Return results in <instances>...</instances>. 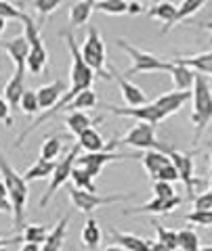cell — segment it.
<instances>
[{
  "label": "cell",
  "instance_id": "6da1fadb",
  "mask_svg": "<svg viewBox=\"0 0 212 251\" xmlns=\"http://www.w3.org/2000/svg\"><path fill=\"white\" fill-rule=\"evenodd\" d=\"M0 176H2L6 191H9V197L13 203V228H21L23 226V218H26V205L30 199V191H28V182L23 174H17L9 159L4 157L2 149H0Z\"/></svg>",
  "mask_w": 212,
  "mask_h": 251
},
{
  "label": "cell",
  "instance_id": "7a4b0ae2",
  "mask_svg": "<svg viewBox=\"0 0 212 251\" xmlns=\"http://www.w3.org/2000/svg\"><path fill=\"white\" fill-rule=\"evenodd\" d=\"M191 100H193V111H191V124L195 128V136L193 140L200 143V136L204 134V130L212 124V88L206 80V75L195 77L193 84V92H191Z\"/></svg>",
  "mask_w": 212,
  "mask_h": 251
},
{
  "label": "cell",
  "instance_id": "3957f363",
  "mask_svg": "<svg viewBox=\"0 0 212 251\" xmlns=\"http://www.w3.org/2000/svg\"><path fill=\"white\" fill-rule=\"evenodd\" d=\"M116 46L120 50H124L130 57L132 65L128 67V72L124 74L130 80L132 75H141V74H155V72H168L172 69V63L170 61H164L162 57L158 54H151L147 50H141L137 46H132L128 40H124V38H116Z\"/></svg>",
  "mask_w": 212,
  "mask_h": 251
},
{
  "label": "cell",
  "instance_id": "277c9868",
  "mask_svg": "<svg viewBox=\"0 0 212 251\" xmlns=\"http://www.w3.org/2000/svg\"><path fill=\"white\" fill-rule=\"evenodd\" d=\"M80 52H82V59L84 63L89 65L99 80H109L114 75V72L107 67V50H105V42H103V36L101 31L91 25L89 31H86V38H84V44L80 46Z\"/></svg>",
  "mask_w": 212,
  "mask_h": 251
},
{
  "label": "cell",
  "instance_id": "5b68a950",
  "mask_svg": "<svg viewBox=\"0 0 212 251\" xmlns=\"http://www.w3.org/2000/svg\"><path fill=\"white\" fill-rule=\"evenodd\" d=\"M23 36L30 42V59H28V72L34 75H40L49 67V52H46L44 40L40 36V25H36L34 19L26 13L23 17Z\"/></svg>",
  "mask_w": 212,
  "mask_h": 251
},
{
  "label": "cell",
  "instance_id": "8992f818",
  "mask_svg": "<svg viewBox=\"0 0 212 251\" xmlns=\"http://www.w3.org/2000/svg\"><path fill=\"white\" fill-rule=\"evenodd\" d=\"M135 197V193H122V195H95V193H86L80 191V188L72 186L69 188V201H72L74 209L82 211V214H92L97 207H103V205H114V203H122V201H128Z\"/></svg>",
  "mask_w": 212,
  "mask_h": 251
},
{
  "label": "cell",
  "instance_id": "52a82bcc",
  "mask_svg": "<svg viewBox=\"0 0 212 251\" xmlns=\"http://www.w3.org/2000/svg\"><path fill=\"white\" fill-rule=\"evenodd\" d=\"M78 157H80V147H78V143H76L74 147H69V151L63 155V159L57 161V168H55L53 176H51V184H49L46 193L42 195V199H40V207H44L46 203L55 197V193H57L61 186L67 184V180H72V172L76 168Z\"/></svg>",
  "mask_w": 212,
  "mask_h": 251
},
{
  "label": "cell",
  "instance_id": "ba28073f",
  "mask_svg": "<svg viewBox=\"0 0 212 251\" xmlns=\"http://www.w3.org/2000/svg\"><path fill=\"white\" fill-rule=\"evenodd\" d=\"M118 145H128L132 149H139V151H162L164 149L155 138V126L143 122H137L132 126L126 134L118 140Z\"/></svg>",
  "mask_w": 212,
  "mask_h": 251
},
{
  "label": "cell",
  "instance_id": "9c48e42d",
  "mask_svg": "<svg viewBox=\"0 0 212 251\" xmlns=\"http://www.w3.org/2000/svg\"><path fill=\"white\" fill-rule=\"evenodd\" d=\"M164 153H166L170 157V161H172V166L177 168L179 172V180L185 184V193H187V197L193 199V188H195V182H198V178H195V163H193V157L189 153H181L177 151V149H166L164 147L162 149Z\"/></svg>",
  "mask_w": 212,
  "mask_h": 251
},
{
  "label": "cell",
  "instance_id": "30bf717a",
  "mask_svg": "<svg viewBox=\"0 0 212 251\" xmlns=\"http://www.w3.org/2000/svg\"><path fill=\"white\" fill-rule=\"evenodd\" d=\"M101 109H107L109 113H114L118 117H135L137 122H143V124H151V126H158L160 122H164L166 117L160 111L153 103H147L143 107H116V105H105L101 103Z\"/></svg>",
  "mask_w": 212,
  "mask_h": 251
},
{
  "label": "cell",
  "instance_id": "8fae6325",
  "mask_svg": "<svg viewBox=\"0 0 212 251\" xmlns=\"http://www.w3.org/2000/svg\"><path fill=\"white\" fill-rule=\"evenodd\" d=\"M122 159H132V155L128 153H107V151H101V153H86V155H80L76 159V168H82L84 172H89L92 178L101 176V172L107 163L112 161H122Z\"/></svg>",
  "mask_w": 212,
  "mask_h": 251
},
{
  "label": "cell",
  "instance_id": "7c38bea8",
  "mask_svg": "<svg viewBox=\"0 0 212 251\" xmlns=\"http://www.w3.org/2000/svg\"><path fill=\"white\" fill-rule=\"evenodd\" d=\"M0 50H4L15 63V74L26 75L28 69V59H30V42L26 36H15L13 40L0 42Z\"/></svg>",
  "mask_w": 212,
  "mask_h": 251
},
{
  "label": "cell",
  "instance_id": "4fadbf2b",
  "mask_svg": "<svg viewBox=\"0 0 212 251\" xmlns=\"http://www.w3.org/2000/svg\"><path fill=\"white\" fill-rule=\"evenodd\" d=\"M181 203H183V199L179 197H172V199H158V197H153V199H149L147 203H143V205H139L135 209H126V211H122V216H143V214H170L172 209H177Z\"/></svg>",
  "mask_w": 212,
  "mask_h": 251
},
{
  "label": "cell",
  "instance_id": "5bb4252c",
  "mask_svg": "<svg viewBox=\"0 0 212 251\" xmlns=\"http://www.w3.org/2000/svg\"><path fill=\"white\" fill-rule=\"evenodd\" d=\"M116 80H118V86H120V92H122V99L124 103L128 107H143L147 105V94L143 92V88H139L135 82H130L124 74H114Z\"/></svg>",
  "mask_w": 212,
  "mask_h": 251
},
{
  "label": "cell",
  "instance_id": "9a60e30c",
  "mask_svg": "<svg viewBox=\"0 0 212 251\" xmlns=\"http://www.w3.org/2000/svg\"><path fill=\"white\" fill-rule=\"evenodd\" d=\"M36 94H38V103H40V109L51 111V109L65 97V82L63 80H55L51 84H44V86H40V88L36 90Z\"/></svg>",
  "mask_w": 212,
  "mask_h": 251
},
{
  "label": "cell",
  "instance_id": "2e32d148",
  "mask_svg": "<svg viewBox=\"0 0 212 251\" xmlns=\"http://www.w3.org/2000/svg\"><path fill=\"white\" fill-rule=\"evenodd\" d=\"M189 99H191V92H177V90H172V92H166V94H162V97H158L153 100V105L164 113V117H170V115L179 113Z\"/></svg>",
  "mask_w": 212,
  "mask_h": 251
},
{
  "label": "cell",
  "instance_id": "e0dca14e",
  "mask_svg": "<svg viewBox=\"0 0 212 251\" xmlns=\"http://www.w3.org/2000/svg\"><path fill=\"white\" fill-rule=\"evenodd\" d=\"M177 11L179 6L175 2H168V0H160V2L151 4V9L147 11V15L151 19H158L162 23V34H166L168 29L175 27V19H177Z\"/></svg>",
  "mask_w": 212,
  "mask_h": 251
},
{
  "label": "cell",
  "instance_id": "ac0fdd59",
  "mask_svg": "<svg viewBox=\"0 0 212 251\" xmlns=\"http://www.w3.org/2000/svg\"><path fill=\"white\" fill-rule=\"evenodd\" d=\"M170 63H179V65H185L193 69L195 74H206L212 75V49L200 54H191V57H172Z\"/></svg>",
  "mask_w": 212,
  "mask_h": 251
},
{
  "label": "cell",
  "instance_id": "d6986e66",
  "mask_svg": "<svg viewBox=\"0 0 212 251\" xmlns=\"http://www.w3.org/2000/svg\"><path fill=\"white\" fill-rule=\"evenodd\" d=\"M109 234H112V239L118 247H122L126 251H151V243L143 237H137V234H132V232H120V230L112 228Z\"/></svg>",
  "mask_w": 212,
  "mask_h": 251
},
{
  "label": "cell",
  "instance_id": "ffe728a7",
  "mask_svg": "<svg viewBox=\"0 0 212 251\" xmlns=\"http://www.w3.org/2000/svg\"><path fill=\"white\" fill-rule=\"evenodd\" d=\"M170 75H172V86H175L177 92H193V84H195V77H198L193 69L179 65V63H172Z\"/></svg>",
  "mask_w": 212,
  "mask_h": 251
},
{
  "label": "cell",
  "instance_id": "44dd1931",
  "mask_svg": "<svg viewBox=\"0 0 212 251\" xmlns=\"http://www.w3.org/2000/svg\"><path fill=\"white\" fill-rule=\"evenodd\" d=\"M23 94H26V82H23V75L13 74L9 77V82L4 84V90H2V97H4L6 103H9L11 111H17Z\"/></svg>",
  "mask_w": 212,
  "mask_h": 251
},
{
  "label": "cell",
  "instance_id": "7402d4cb",
  "mask_svg": "<svg viewBox=\"0 0 212 251\" xmlns=\"http://www.w3.org/2000/svg\"><path fill=\"white\" fill-rule=\"evenodd\" d=\"M69 220H72V216H61L59 222L55 224V228L51 230L49 239H46V243L42 245V251H61L65 245V234H67V228H69Z\"/></svg>",
  "mask_w": 212,
  "mask_h": 251
},
{
  "label": "cell",
  "instance_id": "603a6c76",
  "mask_svg": "<svg viewBox=\"0 0 212 251\" xmlns=\"http://www.w3.org/2000/svg\"><path fill=\"white\" fill-rule=\"evenodd\" d=\"M141 161H143V168H145V172L149 174L151 180L158 176L164 168H168L172 163L170 157L164 151H145L143 155H141Z\"/></svg>",
  "mask_w": 212,
  "mask_h": 251
},
{
  "label": "cell",
  "instance_id": "cb8c5ba5",
  "mask_svg": "<svg viewBox=\"0 0 212 251\" xmlns=\"http://www.w3.org/2000/svg\"><path fill=\"white\" fill-rule=\"evenodd\" d=\"M95 11V2L92 0H78V2L69 4V25L82 27L91 21V15Z\"/></svg>",
  "mask_w": 212,
  "mask_h": 251
},
{
  "label": "cell",
  "instance_id": "d4e9b609",
  "mask_svg": "<svg viewBox=\"0 0 212 251\" xmlns=\"http://www.w3.org/2000/svg\"><path fill=\"white\" fill-rule=\"evenodd\" d=\"M101 239H103V230L97 222V218L89 216V220L84 222L82 226V232H80V241L86 249H97L101 245Z\"/></svg>",
  "mask_w": 212,
  "mask_h": 251
},
{
  "label": "cell",
  "instance_id": "484cf974",
  "mask_svg": "<svg viewBox=\"0 0 212 251\" xmlns=\"http://www.w3.org/2000/svg\"><path fill=\"white\" fill-rule=\"evenodd\" d=\"M76 143H78L80 149H84L86 153H101V151H105L107 145H109V143H105L103 136H101L95 128L84 130L82 134L76 138Z\"/></svg>",
  "mask_w": 212,
  "mask_h": 251
},
{
  "label": "cell",
  "instance_id": "4316f807",
  "mask_svg": "<svg viewBox=\"0 0 212 251\" xmlns=\"http://www.w3.org/2000/svg\"><path fill=\"white\" fill-rule=\"evenodd\" d=\"M65 128H67V132H72V134L78 138L84 130L92 128V120L86 111H69L65 115Z\"/></svg>",
  "mask_w": 212,
  "mask_h": 251
},
{
  "label": "cell",
  "instance_id": "83f0119b",
  "mask_svg": "<svg viewBox=\"0 0 212 251\" xmlns=\"http://www.w3.org/2000/svg\"><path fill=\"white\" fill-rule=\"evenodd\" d=\"M55 168H57V161L38 159V161H34L32 166H30V168L26 170V174H23V178H26V182H32V180H42V178H49V176H53Z\"/></svg>",
  "mask_w": 212,
  "mask_h": 251
},
{
  "label": "cell",
  "instance_id": "f1b7e54d",
  "mask_svg": "<svg viewBox=\"0 0 212 251\" xmlns=\"http://www.w3.org/2000/svg\"><path fill=\"white\" fill-rule=\"evenodd\" d=\"M99 105V99H97V92L95 90H84V92H80L78 97L69 103L65 109H67V113L69 111H86V109H95ZM63 109V111H65Z\"/></svg>",
  "mask_w": 212,
  "mask_h": 251
},
{
  "label": "cell",
  "instance_id": "f546056e",
  "mask_svg": "<svg viewBox=\"0 0 212 251\" xmlns=\"http://www.w3.org/2000/svg\"><path fill=\"white\" fill-rule=\"evenodd\" d=\"M49 226L44 224H28L21 232V241L23 243H36V245H44L46 239H49Z\"/></svg>",
  "mask_w": 212,
  "mask_h": 251
},
{
  "label": "cell",
  "instance_id": "4dcf8cb0",
  "mask_svg": "<svg viewBox=\"0 0 212 251\" xmlns=\"http://www.w3.org/2000/svg\"><path fill=\"white\" fill-rule=\"evenodd\" d=\"M61 149H63V138L61 136H46L42 147H40V159L57 161V157L61 155Z\"/></svg>",
  "mask_w": 212,
  "mask_h": 251
},
{
  "label": "cell",
  "instance_id": "1f68e13d",
  "mask_svg": "<svg viewBox=\"0 0 212 251\" xmlns=\"http://www.w3.org/2000/svg\"><path fill=\"white\" fill-rule=\"evenodd\" d=\"M95 11L103 13V15L120 17V15L128 13V2L126 0H99V2H95Z\"/></svg>",
  "mask_w": 212,
  "mask_h": 251
},
{
  "label": "cell",
  "instance_id": "d6a6232c",
  "mask_svg": "<svg viewBox=\"0 0 212 251\" xmlns=\"http://www.w3.org/2000/svg\"><path fill=\"white\" fill-rule=\"evenodd\" d=\"M179 234V249L181 251H200L202 249V243L198 232L193 228H183V230H177Z\"/></svg>",
  "mask_w": 212,
  "mask_h": 251
},
{
  "label": "cell",
  "instance_id": "836d02e7",
  "mask_svg": "<svg viewBox=\"0 0 212 251\" xmlns=\"http://www.w3.org/2000/svg\"><path fill=\"white\" fill-rule=\"evenodd\" d=\"M72 182H74L76 188H80V191L97 193V188H95V178H92L89 172H84L82 168H74V172H72Z\"/></svg>",
  "mask_w": 212,
  "mask_h": 251
},
{
  "label": "cell",
  "instance_id": "e575fe53",
  "mask_svg": "<svg viewBox=\"0 0 212 251\" xmlns=\"http://www.w3.org/2000/svg\"><path fill=\"white\" fill-rule=\"evenodd\" d=\"M202 6H206V2L204 0H185V2H181L179 4V11H177V19H175V25L181 21H185V19H189L191 15L198 13Z\"/></svg>",
  "mask_w": 212,
  "mask_h": 251
},
{
  "label": "cell",
  "instance_id": "d590c367",
  "mask_svg": "<svg viewBox=\"0 0 212 251\" xmlns=\"http://www.w3.org/2000/svg\"><path fill=\"white\" fill-rule=\"evenodd\" d=\"M19 109L26 115H36V113H40L42 109H40V103H38V94L36 90H26V94H23V99H21V103H19Z\"/></svg>",
  "mask_w": 212,
  "mask_h": 251
},
{
  "label": "cell",
  "instance_id": "8d00e7d4",
  "mask_svg": "<svg viewBox=\"0 0 212 251\" xmlns=\"http://www.w3.org/2000/svg\"><path fill=\"white\" fill-rule=\"evenodd\" d=\"M155 234H158V239H155V241L168 245L172 251L179 249V234H177V230H170L164 224H155Z\"/></svg>",
  "mask_w": 212,
  "mask_h": 251
},
{
  "label": "cell",
  "instance_id": "74e56055",
  "mask_svg": "<svg viewBox=\"0 0 212 251\" xmlns=\"http://www.w3.org/2000/svg\"><path fill=\"white\" fill-rule=\"evenodd\" d=\"M61 4H63L61 0H34V2H32L34 11H36L38 15H40V23H44V21H46V17H49L51 13L57 11Z\"/></svg>",
  "mask_w": 212,
  "mask_h": 251
},
{
  "label": "cell",
  "instance_id": "f35d334b",
  "mask_svg": "<svg viewBox=\"0 0 212 251\" xmlns=\"http://www.w3.org/2000/svg\"><path fill=\"white\" fill-rule=\"evenodd\" d=\"M185 222L191 224V226H202V228H208V226H212V211L191 209L189 214H185Z\"/></svg>",
  "mask_w": 212,
  "mask_h": 251
},
{
  "label": "cell",
  "instance_id": "ab89813d",
  "mask_svg": "<svg viewBox=\"0 0 212 251\" xmlns=\"http://www.w3.org/2000/svg\"><path fill=\"white\" fill-rule=\"evenodd\" d=\"M0 17L2 19H19L23 21V17H26V11H21L17 4L9 2V0H0Z\"/></svg>",
  "mask_w": 212,
  "mask_h": 251
},
{
  "label": "cell",
  "instance_id": "60d3db41",
  "mask_svg": "<svg viewBox=\"0 0 212 251\" xmlns=\"http://www.w3.org/2000/svg\"><path fill=\"white\" fill-rule=\"evenodd\" d=\"M191 201H193V209H198V211H212V191L195 195Z\"/></svg>",
  "mask_w": 212,
  "mask_h": 251
},
{
  "label": "cell",
  "instance_id": "b9f144b4",
  "mask_svg": "<svg viewBox=\"0 0 212 251\" xmlns=\"http://www.w3.org/2000/svg\"><path fill=\"white\" fill-rule=\"evenodd\" d=\"M153 197L172 199V197H177V191H175V186L168 182H153Z\"/></svg>",
  "mask_w": 212,
  "mask_h": 251
},
{
  "label": "cell",
  "instance_id": "7bdbcfd3",
  "mask_svg": "<svg viewBox=\"0 0 212 251\" xmlns=\"http://www.w3.org/2000/svg\"><path fill=\"white\" fill-rule=\"evenodd\" d=\"M177 180H179V172H177V168L170 163L168 168H164L160 174L153 178V182H168V184H175Z\"/></svg>",
  "mask_w": 212,
  "mask_h": 251
},
{
  "label": "cell",
  "instance_id": "ee69618b",
  "mask_svg": "<svg viewBox=\"0 0 212 251\" xmlns=\"http://www.w3.org/2000/svg\"><path fill=\"white\" fill-rule=\"evenodd\" d=\"M11 107L9 103L4 100V97H0V124H4L6 128H11L13 126V115H11Z\"/></svg>",
  "mask_w": 212,
  "mask_h": 251
},
{
  "label": "cell",
  "instance_id": "f6af8a7d",
  "mask_svg": "<svg viewBox=\"0 0 212 251\" xmlns=\"http://www.w3.org/2000/svg\"><path fill=\"white\" fill-rule=\"evenodd\" d=\"M141 13H145L143 2H128V15H141Z\"/></svg>",
  "mask_w": 212,
  "mask_h": 251
},
{
  "label": "cell",
  "instance_id": "bcb514c9",
  "mask_svg": "<svg viewBox=\"0 0 212 251\" xmlns=\"http://www.w3.org/2000/svg\"><path fill=\"white\" fill-rule=\"evenodd\" d=\"M0 211L2 214H13V203H11V199H0Z\"/></svg>",
  "mask_w": 212,
  "mask_h": 251
},
{
  "label": "cell",
  "instance_id": "7dc6e473",
  "mask_svg": "<svg viewBox=\"0 0 212 251\" xmlns=\"http://www.w3.org/2000/svg\"><path fill=\"white\" fill-rule=\"evenodd\" d=\"M19 251H42V245H36V243H23Z\"/></svg>",
  "mask_w": 212,
  "mask_h": 251
},
{
  "label": "cell",
  "instance_id": "c3c4849f",
  "mask_svg": "<svg viewBox=\"0 0 212 251\" xmlns=\"http://www.w3.org/2000/svg\"><path fill=\"white\" fill-rule=\"evenodd\" d=\"M151 251H172L168 245H164V243H160V241H153L151 243Z\"/></svg>",
  "mask_w": 212,
  "mask_h": 251
},
{
  "label": "cell",
  "instance_id": "681fc988",
  "mask_svg": "<svg viewBox=\"0 0 212 251\" xmlns=\"http://www.w3.org/2000/svg\"><path fill=\"white\" fill-rule=\"evenodd\" d=\"M4 29H6V19H2V17H0V36L4 34Z\"/></svg>",
  "mask_w": 212,
  "mask_h": 251
},
{
  "label": "cell",
  "instance_id": "f907efd6",
  "mask_svg": "<svg viewBox=\"0 0 212 251\" xmlns=\"http://www.w3.org/2000/svg\"><path fill=\"white\" fill-rule=\"evenodd\" d=\"M103 251H124L122 247H118V245H109V247H105Z\"/></svg>",
  "mask_w": 212,
  "mask_h": 251
},
{
  "label": "cell",
  "instance_id": "816d5d0a",
  "mask_svg": "<svg viewBox=\"0 0 212 251\" xmlns=\"http://www.w3.org/2000/svg\"><path fill=\"white\" fill-rule=\"evenodd\" d=\"M208 149H210V170H208V174L212 178V145H208Z\"/></svg>",
  "mask_w": 212,
  "mask_h": 251
},
{
  "label": "cell",
  "instance_id": "f5cc1de1",
  "mask_svg": "<svg viewBox=\"0 0 212 251\" xmlns=\"http://www.w3.org/2000/svg\"><path fill=\"white\" fill-rule=\"evenodd\" d=\"M206 27H208V29H212V23H206ZM208 44L212 46V34H210V38H208Z\"/></svg>",
  "mask_w": 212,
  "mask_h": 251
},
{
  "label": "cell",
  "instance_id": "db71d44e",
  "mask_svg": "<svg viewBox=\"0 0 212 251\" xmlns=\"http://www.w3.org/2000/svg\"><path fill=\"white\" fill-rule=\"evenodd\" d=\"M200 251H212V245H206V247H202Z\"/></svg>",
  "mask_w": 212,
  "mask_h": 251
},
{
  "label": "cell",
  "instance_id": "11a10c76",
  "mask_svg": "<svg viewBox=\"0 0 212 251\" xmlns=\"http://www.w3.org/2000/svg\"><path fill=\"white\" fill-rule=\"evenodd\" d=\"M210 191H212V178H210Z\"/></svg>",
  "mask_w": 212,
  "mask_h": 251
},
{
  "label": "cell",
  "instance_id": "9f6ffc18",
  "mask_svg": "<svg viewBox=\"0 0 212 251\" xmlns=\"http://www.w3.org/2000/svg\"><path fill=\"white\" fill-rule=\"evenodd\" d=\"M177 251H181V249H177Z\"/></svg>",
  "mask_w": 212,
  "mask_h": 251
}]
</instances>
